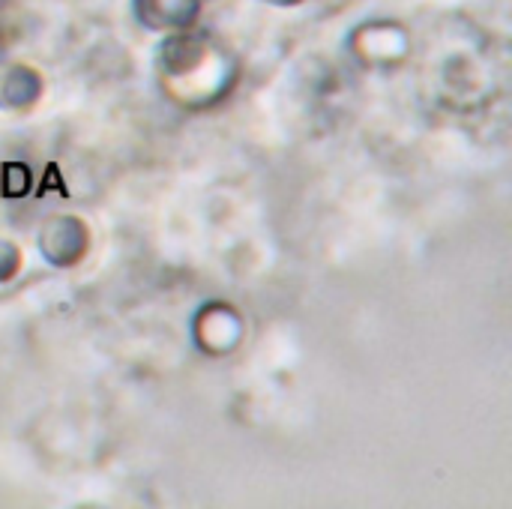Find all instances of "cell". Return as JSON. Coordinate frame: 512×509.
Returning <instances> with one entry per match:
<instances>
[]
</instances>
